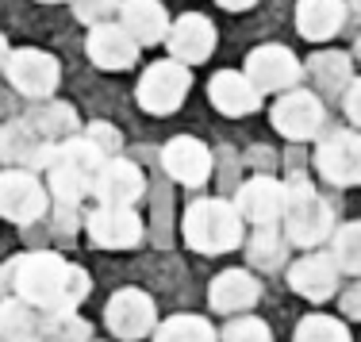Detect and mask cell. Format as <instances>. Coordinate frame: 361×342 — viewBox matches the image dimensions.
<instances>
[{"mask_svg":"<svg viewBox=\"0 0 361 342\" xmlns=\"http://www.w3.org/2000/svg\"><path fill=\"white\" fill-rule=\"evenodd\" d=\"M89 288V273L54 250H31L0 266V293L39 312H77Z\"/></svg>","mask_w":361,"mask_h":342,"instance_id":"obj_1","label":"cell"},{"mask_svg":"<svg viewBox=\"0 0 361 342\" xmlns=\"http://www.w3.org/2000/svg\"><path fill=\"white\" fill-rule=\"evenodd\" d=\"M185 243L196 254H227L235 246H243V216L231 200L219 196H200L188 204L185 212Z\"/></svg>","mask_w":361,"mask_h":342,"instance_id":"obj_2","label":"cell"},{"mask_svg":"<svg viewBox=\"0 0 361 342\" xmlns=\"http://www.w3.org/2000/svg\"><path fill=\"white\" fill-rule=\"evenodd\" d=\"M281 219H285L288 246H304V250L319 246L334 231L331 204H326L323 196L315 193V185L307 181V177H300V173L285 181V216Z\"/></svg>","mask_w":361,"mask_h":342,"instance_id":"obj_3","label":"cell"},{"mask_svg":"<svg viewBox=\"0 0 361 342\" xmlns=\"http://www.w3.org/2000/svg\"><path fill=\"white\" fill-rule=\"evenodd\" d=\"M188 89H192V70L188 66L173 62V58H166V62H154L146 66L142 77H139V104L142 112L150 116H173L180 108V100L188 97Z\"/></svg>","mask_w":361,"mask_h":342,"instance_id":"obj_4","label":"cell"},{"mask_svg":"<svg viewBox=\"0 0 361 342\" xmlns=\"http://www.w3.org/2000/svg\"><path fill=\"white\" fill-rule=\"evenodd\" d=\"M8 85H12L20 97L27 100H50L58 89V77H62V66L58 58H50L47 50H35V47H20L8 54Z\"/></svg>","mask_w":361,"mask_h":342,"instance_id":"obj_5","label":"cell"},{"mask_svg":"<svg viewBox=\"0 0 361 342\" xmlns=\"http://www.w3.org/2000/svg\"><path fill=\"white\" fill-rule=\"evenodd\" d=\"M273 131L285 135L292 142H304L315 139L326 123V108L319 92H307V89H288L281 92V100L273 104Z\"/></svg>","mask_w":361,"mask_h":342,"instance_id":"obj_6","label":"cell"},{"mask_svg":"<svg viewBox=\"0 0 361 342\" xmlns=\"http://www.w3.org/2000/svg\"><path fill=\"white\" fill-rule=\"evenodd\" d=\"M50 193L31 169H0V216L8 224H35L47 216Z\"/></svg>","mask_w":361,"mask_h":342,"instance_id":"obj_7","label":"cell"},{"mask_svg":"<svg viewBox=\"0 0 361 342\" xmlns=\"http://www.w3.org/2000/svg\"><path fill=\"white\" fill-rule=\"evenodd\" d=\"M58 158V142L42 139L27 119H8L0 123V161L12 169H50Z\"/></svg>","mask_w":361,"mask_h":342,"instance_id":"obj_8","label":"cell"},{"mask_svg":"<svg viewBox=\"0 0 361 342\" xmlns=\"http://www.w3.org/2000/svg\"><path fill=\"white\" fill-rule=\"evenodd\" d=\"M315 169H319L323 181L334 185V189H354V185H361V135L334 127L319 142V150H315Z\"/></svg>","mask_w":361,"mask_h":342,"instance_id":"obj_9","label":"cell"},{"mask_svg":"<svg viewBox=\"0 0 361 342\" xmlns=\"http://www.w3.org/2000/svg\"><path fill=\"white\" fill-rule=\"evenodd\" d=\"M246 77L254 81V89L262 92H288L300 85V77H304V66H300V58L292 54L288 47H277V42H269V47H257L250 50V58H246Z\"/></svg>","mask_w":361,"mask_h":342,"instance_id":"obj_10","label":"cell"},{"mask_svg":"<svg viewBox=\"0 0 361 342\" xmlns=\"http://www.w3.org/2000/svg\"><path fill=\"white\" fill-rule=\"evenodd\" d=\"M104 323L116 338L123 342H135V338H146L158 323V307L146 293L139 288H119V293L108 296V307H104Z\"/></svg>","mask_w":361,"mask_h":342,"instance_id":"obj_11","label":"cell"},{"mask_svg":"<svg viewBox=\"0 0 361 342\" xmlns=\"http://www.w3.org/2000/svg\"><path fill=\"white\" fill-rule=\"evenodd\" d=\"M85 231L104 250H131L142 238V219L135 208H116V204H97L85 216Z\"/></svg>","mask_w":361,"mask_h":342,"instance_id":"obj_12","label":"cell"},{"mask_svg":"<svg viewBox=\"0 0 361 342\" xmlns=\"http://www.w3.org/2000/svg\"><path fill=\"white\" fill-rule=\"evenodd\" d=\"M169 58L180 66H196V62H208L212 50H216V23L200 12H185L180 20L169 23V35H166Z\"/></svg>","mask_w":361,"mask_h":342,"instance_id":"obj_13","label":"cell"},{"mask_svg":"<svg viewBox=\"0 0 361 342\" xmlns=\"http://www.w3.org/2000/svg\"><path fill=\"white\" fill-rule=\"evenodd\" d=\"M85 50H89L92 66H100V70H108V73H123L139 62L142 47L123 31V23H97V28H89Z\"/></svg>","mask_w":361,"mask_h":342,"instance_id":"obj_14","label":"cell"},{"mask_svg":"<svg viewBox=\"0 0 361 342\" xmlns=\"http://www.w3.org/2000/svg\"><path fill=\"white\" fill-rule=\"evenodd\" d=\"M231 204L238 208L243 224L269 227L285 216V181H277V177H250V181L235 193Z\"/></svg>","mask_w":361,"mask_h":342,"instance_id":"obj_15","label":"cell"},{"mask_svg":"<svg viewBox=\"0 0 361 342\" xmlns=\"http://www.w3.org/2000/svg\"><path fill=\"white\" fill-rule=\"evenodd\" d=\"M161 166H166V173L173 177L177 185L200 189L212 177V150L204 147L200 139H192V135H177V139H169L166 150H161Z\"/></svg>","mask_w":361,"mask_h":342,"instance_id":"obj_16","label":"cell"},{"mask_svg":"<svg viewBox=\"0 0 361 342\" xmlns=\"http://www.w3.org/2000/svg\"><path fill=\"white\" fill-rule=\"evenodd\" d=\"M146 193V177L135 161L127 158H108L100 166L97 181H92V196L100 204H116V208H135V200Z\"/></svg>","mask_w":361,"mask_h":342,"instance_id":"obj_17","label":"cell"},{"mask_svg":"<svg viewBox=\"0 0 361 342\" xmlns=\"http://www.w3.org/2000/svg\"><path fill=\"white\" fill-rule=\"evenodd\" d=\"M208 100H212L216 112L231 116V119L254 116L257 108H262V92L254 89L250 77L238 73V70H219L216 77H212L208 81Z\"/></svg>","mask_w":361,"mask_h":342,"instance_id":"obj_18","label":"cell"},{"mask_svg":"<svg viewBox=\"0 0 361 342\" xmlns=\"http://www.w3.org/2000/svg\"><path fill=\"white\" fill-rule=\"evenodd\" d=\"M288 285L296 288L304 300L323 304L338 293V266H334L331 254H307V258H300L288 266Z\"/></svg>","mask_w":361,"mask_h":342,"instance_id":"obj_19","label":"cell"},{"mask_svg":"<svg viewBox=\"0 0 361 342\" xmlns=\"http://www.w3.org/2000/svg\"><path fill=\"white\" fill-rule=\"evenodd\" d=\"M119 23L139 47L166 42L169 35V16L161 0H119Z\"/></svg>","mask_w":361,"mask_h":342,"instance_id":"obj_20","label":"cell"},{"mask_svg":"<svg viewBox=\"0 0 361 342\" xmlns=\"http://www.w3.org/2000/svg\"><path fill=\"white\" fill-rule=\"evenodd\" d=\"M208 300L223 315H238V312H250V307L262 300V285H257V277L246 269H223L219 277L212 281Z\"/></svg>","mask_w":361,"mask_h":342,"instance_id":"obj_21","label":"cell"},{"mask_svg":"<svg viewBox=\"0 0 361 342\" xmlns=\"http://www.w3.org/2000/svg\"><path fill=\"white\" fill-rule=\"evenodd\" d=\"M342 23H346V0H296V31L304 39H334Z\"/></svg>","mask_w":361,"mask_h":342,"instance_id":"obj_22","label":"cell"},{"mask_svg":"<svg viewBox=\"0 0 361 342\" xmlns=\"http://www.w3.org/2000/svg\"><path fill=\"white\" fill-rule=\"evenodd\" d=\"M304 73L315 81L319 97H342V92L350 89V81H354L350 54H342V50H319V54H312L304 66Z\"/></svg>","mask_w":361,"mask_h":342,"instance_id":"obj_23","label":"cell"},{"mask_svg":"<svg viewBox=\"0 0 361 342\" xmlns=\"http://www.w3.org/2000/svg\"><path fill=\"white\" fill-rule=\"evenodd\" d=\"M39 319L42 312L16 296L0 300V342H35L39 338Z\"/></svg>","mask_w":361,"mask_h":342,"instance_id":"obj_24","label":"cell"},{"mask_svg":"<svg viewBox=\"0 0 361 342\" xmlns=\"http://www.w3.org/2000/svg\"><path fill=\"white\" fill-rule=\"evenodd\" d=\"M47 173H50L47 193H50V200H54V208H58V212H73L77 204H81L85 196L92 193V177L77 173V169L62 166V161H54V166H50Z\"/></svg>","mask_w":361,"mask_h":342,"instance_id":"obj_25","label":"cell"},{"mask_svg":"<svg viewBox=\"0 0 361 342\" xmlns=\"http://www.w3.org/2000/svg\"><path fill=\"white\" fill-rule=\"evenodd\" d=\"M27 123L35 127L42 139H50V142H58V147H62V142L73 139V131H77V112H73L70 104H62V100H42Z\"/></svg>","mask_w":361,"mask_h":342,"instance_id":"obj_26","label":"cell"},{"mask_svg":"<svg viewBox=\"0 0 361 342\" xmlns=\"http://www.w3.org/2000/svg\"><path fill=\"white\" fill-rule=\"evenodd\" d=\"M246 258H250V266L265 269V273L281 269V266H285V258H288V238L277 231V224L257 227V235L246 243Z\"/></svg>","mask_w":361,"mask_h":342,"instance_id":"obj_27","label":"cell"},{"mask_svg":"<svg viewBox=\"0 0 361 342\" xmlns=\"http://www.w3.org/2000/svg\"><path fill=\"white\" fill-rule=\"evenodd\" d=\"M35 342H92V327L73 312H42Z\"/></svg>","mask_w":361,"mask_h":342,"instance_id":"obj_28","label":"cell"},{"mask_svg":"<svg viewBox=\"0 0 361 342\" xmlns=\"http://www.w3.org/2000/svg\"><path fill=\"white\" fill-rule=\"evenodd\" d=\"M154 342H219V335L204 315H173L154 331Z\"/></svg>","mask_w":361,"mask_h":342,"instance_id":"obj_29","label":"cell"},{"mask_svg":"<svg viewBox=\"0 0 361 342\" xmlns=\"http://www.w3.org/2000/svg\"><path fill=\"white\" fill-rule=\"evenodd\" d=\"M331 258H334V266H338V273H354V277H361V219L342 224L338 231H334Z\"/></svg>","mask_w":361,"mask_h":342,"instance_id":"obj_30","label":"cell"},{"mask_svg":"<svg viewBox=\"0 0 361 342\" xmlns=\"http://www.w3.org/2000/svg\"><path fill=\"white\" fill-rule=\"evenodd\" d=\"M292 342H354L350 327L334 315H304L292 331Z\"/></svg>","mask_w":361,"mask_h":342,"instance_id":"obj_31","label":"cell"},{"mask_svg":"<svg viewBox=\"0 0 361 342\" xmlns=\"http://www.w3.org/2000/svg\"><path fill=\"white\" fill-rule=\"evenodd\" d=\"M269 338H273L269 327L262 319H254V315H235L219 335V342H269Z\"/></svg>","mask_w":361,"mask_h":342,"instance_id":"obj_32","label":"cell"},{"mask_svg":"<svg viewBox=\"0 0 361 342\" xmlns=\"http://www.w3.org/2000/svg\"><path fill=\"white\" fill-rule=\"evenodd\" d=\"M119 12V0H73V16L89 28L97 23H111V16Z\"/></svg>","mask_w":361,"mask_h":342,"instance_id":"obj_33","label":"cell"},{"mask_svg":"<svg viewBox=\"0 0 361 342\" xmlns=\"http://www.w3.org/2000/svg\"><path fill=\"white\" fill-rule=\"evenodd\" d=\"M85 139L104 154V158H119V147H123V139H119V131L111 123H89L85 127Z\"/></svg>","mask_w":361,"mask_h":342,"instance_id":"obj_34","label":"cell"},{"mask_svg":"<svg viewBox=\"0 0 361 342\" xmlns=\"http://www.w3.org/2000/svg\"><path fill=\"white\" fill-rule=\"evenodd\" d=\"M342 108H346V119L361 131V77H354V81H350V89L342 92Z\"/></svg>","mask_w":361,"mask_h":342,"instance_id":"obj_35","label":"cell"},{"mask_svg":"<svg viewBox=\"0 0 361 342\" xmlns=\"http://www.w3.org/2000/svg\"><path fill=\"white\" fill-rule=\"evenodd\" d=\"M338 307H342V315H350V319H361V277H357V285H350L346 293H342Z\"/></svg>","mask_w":361,"mask_h":342,"instance_id":"obj_36","label":"cell"},{"mask_svg":"<svg viewBox=\"0 0 361 342\" xmlns=\"http://www.w3.org/2000/svg\"><path fill=\"white\" fill-rule=\"evenodd\" d=\"M219 8H227V12H246V8H254L257 0H216Z\"/></svg>","mask_w":361,"mask_h":342,"instance_id":"obj_37","label":"cell"},{"mask_svg":"<svg viewBox=\"0 0 361 342\" xmlns=\"http://www.w3.org/2000/svg\"><path fill=\"white\" fill-rule=\"evenodd\" d=\"M8 54H12V47H8V39L0 35V70H4V66H8Z\"/></svg>","mask_w":361,"mask_h":342,"instance_id":"obj_38","label":"cell"},{"mask_svg":"<svg viewBox=\"0 0 361 342\" xmlns=\"http://www.w3.org/2000/svg\"><path fill=\"white\" fill-rule=\"evenodd\" d=\"M0 116H8V97L0 92Z\"/></svg>","mask_w":361,"mask_h":342,"instance_id":"obj_39","label":"cell"},{"mask_svg":"<svg viewBox=\"0 0 361 342\" xmlns=\"http://www.w3.org/2000/svg\"><path fill=\"white\" fill-rule=\"evenodd\" d=\"M354 58H357V62H361V35L354 39Z\"/></svg>","mask_w":361,"mask_h":342,"instance_id":"obj_40","label":"cell"},{"mask_svg":"<svg viewBox=\"0 0 361 342\" xmlns=\"http://www.w3.org/2000/svg\"><path fill=\"white\" fill-rule=\"evenodd\" d=\"M42 4H58V0H42Z\"/></svg>","mask_w":361,"mask_h":342,"instance_id":"obj_41","label":"cell"}]
</instances>
